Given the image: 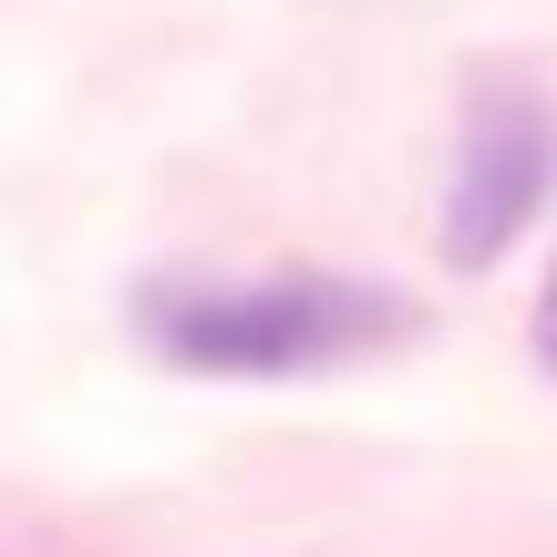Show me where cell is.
I'll return each mask as SVG.
<instances>
[{
	"mask_svg": "<svg viewBox=\"0 0 557 557\" xmlns=\"http://www.w3.org/2000/svg\"><path fill=\"white\" fill-rule=\"evenodd\" d=\"M413 331V299L361 289V278H238V289H156L145 341L176 372H227V382H289L361 361Z\"/></svg>",
	"mask_w": 557,
	"mask_h": 557,
	"instance_id": "cell-1",
	"label": "cell"
},
{
	"mask_svg": "<svg viewBox=\"0 0 557 557\" xmlns=\"http://www.w3.org/2000/svg\"><path fill=\"white\" fill-rule=\"evenodd\" d=\"M547 176H557V135H547V114L517 94V83H485L475 114H465V145H455L444 259H455V269H496L506 248L527 238V218L547 207Z\"/></svg>",
	"mask_w": 557,
	"mask_h": 557,
	"instance_id": "cell-2",
	"label": "cell"
},
{
	"mask_svg": "<svg viewBox=\"0 0 557 557\" xmlns=\"http://www.w3.org/2000/svg\"><path fill=\"white\" fill-rule=\"evenodd\" d=\"M537 361L557 372V269H547V289H537Z\"/></svg>",
	"mask_w": 557,
	"mask_h": 557,
	"instance_id": "cell-3",
	"label": "cell"
}]
</instances>
